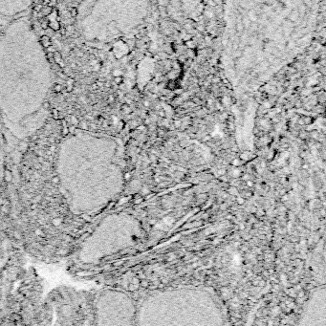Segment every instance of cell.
I'll return each mask as SVG.
<instances>
[{
  "instance_id": "1",
  "label": "cell",
  "mask_w": 326,
  "mask_h": 326,
  "mask_svg": "<svg viewBox=\"0 0 326 326\" xmlns=\"http://www.w3.org/2000/svg\"><path fill=\"white\" fill-rule=\"evenodd\" d=\"M117 148L104 137L74 133L60 144L57 174L74 212L92 214L107 204L118 187Z\"/></svg>"
},
{
  "instance_id": "2",
  "label": "cell",
  "mask_w": 326,
  "mask_h": 326,
  "mask_svg": "<svg viewBox=\"0 0 326 326\" xmlns=\"http://www.w3.org/2000/svg\"><path fill=\"white\" fill-rule=\"evenodd\" d=\"M40 43H41L43 47L47 49L49 46L52 45V40L49 35H42V37H40Z\"/></svg>"
},
{
  "instance_id": "3",
  "label": "cell",
  "mask_w": 326,
  "mask_h": 326,
  "mask_svg": "<svg viewBox=\"0 0 326 326\" xmlns=\"http://www.w3.org/2000/svg\"><path fill=\"white\" fill-rule=\"evenodd\" d=\"M49 28L52 29L53 31H59L60 28V24L57 19L55 20H50L49 21Z\"/></svg>"
},
{
  "instance_id": "4",
  "label": "cell",
  "mask_w": 326,
  "mask_h": 326,
  "mask_svg": "<svg viewBox=\"0 0 326 326\" xmlns=\"http://www.w3.org/2000/svg\"><path fill=\"white\" fill-rule=\"evenodd\" d=\"M39 24L43 30H47L49 28V19L47 18V16H43L42 18H40Z\"/></svg>"
},
{
  "instance_id": "5",
  "label": "cell",
  "mask_w": 326,
  "mask_h": 326,
  "mask_svg": "<svg viewBox=\"0 0 326 326\" xmlns=\"http://www.w3.org/2000/svg\"><path fill=\"white\" fill-rule=\"evenodd\" d=\"M52 11H53V8L48 6V5H46V6H43L41 11H40V13L43 15V16H47L49 15L50 13H52Z\"/></svg>"
},
{
  "instance_id": "6",
  "label": "cell",
  "mask_w": 326,
  "mask_h": 326,
  "mask_svg": "<svg viewBox=\"0 0 326 326\" xmlns=\"http://www.w3.org/2000/svg\"><path fill=\"white\" fill-rule=\"evenodd\" d=\"M54 90H55V92L60 93V92L62 91V85H61V84H59V83H56L54 85Z\"/></svg>"
},
{
  "instance_id": "7",
  "label": "cell",
  "mask_w": 326,
  "mask_h": 326,
  "mask_svg": "<svg viewBox=\"0 0 326 326\" xmlns=\"http://www.w3.org/2000/svg\"><path fill=\"white\" fill-rule=\"evenodd\" d=\"M70 15L72 16V17H76V16L78 15V10H77L76 8H71L70 9Z\"/></svg>"
},
{
  "instance_id": "8",
  "label": "cell",
  "mask_w": 326,
  "mask_h": 326,
  "mask_svg": "<svg viewBox=\"0 0 326 326\" xmlns=\"http://www.w3.org/2000/svg\"><path fill=\"white\" fill-rule=\"evenodd\" d=\"M42 7H43L42 4L35 5V6L34 7V11H35V12H37V13H40V11H41V9H42Z\"/></svg>"
},
{
  "instance_id": "9",
  "label": "cell",
  "mask_w": 326,
  "mask_h": 326,
  "mask_svg": "<svg viewBox=\"0 0 326 326\" xmlns=\"http://www.w3.org/2000/svg\"><path fill=\"white\" fill-rule=\"evenodd\" d=\"M42 107L44 108V109H49V108H50V102H49L48 100L44 101V102L42 103Z\"/></svg>"
},
{
  "instance_id": "10",
  "label": "cell",
  "mask_w": 326,
  "mask_h": 326,
  "mask_svg": "<svg viewBox=\"0 0 326 326\" xmlns=\"http://www.w3.org/2000/svg\"><path fill=\"white\" fill-rule=\"evenodd\" d=\"M57 3V0H50V2H49L48 6H50V7L53 8L54 6H56Z\"/></svg>"
},
{
  "instance_id": "11",
  "label": "cell",
  "mask_w": 326,
  "mask_h": 326,
  "mask_svg": "<svg viewBox=\"0 0 326 326\" xmlns=\"http://www.w3.org/2000/svg\"><path fill=\"white\" fill-rule=\"evenodd\" d=\"M59 31H60V35H66L67 29L66 28H59Z\"/></svg>"
},
{
  "instance_id": "12",
  "label": "cell",
  "mask_w": 326,
  "mask_h": 326,
  "mask_svg": "<svg viewBox=\"0 0 326 326\" xmlns=\"http://www.w3.org/2000/svg\"><path fill=\"white\" fill-rule=\"evenodd\" d=\"M241 158H242L243 160H248V159H249V156H248L247 153H244V154L241 155Z\"/></svg>"
},
{
  "instance_id": "13",
  "label": "cell",
  "mask_w": 326,
  "mask_h": 326,
  "mask_svg": "<svg viewBox=\"0 0 326 326\" xmlns=\"http://www.w3.org/2000/svg\"><path fill=\"white\" fill-rule=\"evenodd\" d=\"M232 175H234V177L239 176V175H240V171H239V170H234V174H232Z\"/></svg>"
},
{
  "instance_id": "14",
  "label": "cell",
  "mask_w": 326,
  "mask_h": 326,
  "mask_svg": "<svg viewBox=\"0 0 326 326\" xmlns=\"http://www.w3.org/2000/svg\"><path fill=\"white\" fill-rule=\"evenodd\" d=\"M49 2H50V0H42V5L43 6H46V5L49 4Z\"/></svg>"
},
{
  "instance_id": "15",
  "label": "cell",
  "mask_w": 326,
  "mask_h": 326,
  "mask_svg": "<svg viewBox=\"0 0 326 326\" xmlns=\"http://www.w3.org/2000/svg\"><path fill=\"white\" fill-rule=\"evenodd\" d=\"M237 202H238V204H243L244 200L241 198V197H238V198H237Z\"/></svg>"
},
{
  "instance_id": "16",
  "label": "cell",
  "mask_w": 326,
  "mask_h": 326,
  "mask_svg": "<svg viewBox=\"0 0 326 326\" xmlns=\"http://www.w3.org/2000/svg\"><path fill=\"white\" fill-rule=\"evenodd\" d=\"M225 172H226L225 169H221V170L219 171V174H220V175H223L224 173H225Z\"/></svg>"
},
{
  "instance_id": "17",
  "label": "cell",
  "mask_w": 326,
  "mask_h": 326,
  "mask_svg": "<svg viewBox=\"0 0 326 326\" xmlns=\"http://www.w3.org/2000/svg\"><path fill=\"white\" fill-rule=\"evenodd\" d=\"M247 185L250 186V187H251V186H253V182H251V181L249 180V181H247Z\"/></svg>"
},
{
  "instance_id": "18",
  "label": "cell",
  "mask_w": 326,
  "mask_h": 326,
  "mask_svg": "<svg viewBox=\"0 0 326 326\" xmlns=\"http://www.w3.org/2000/svg\"><path fill=\"white\" fill-rule=\"evenodd\" d=\"M303 295H304V293L303 292H300L299 295H298V297H303Z\"/></svg>"
},
{
  "instance_id": "19",
  "label": "cell",
  "mask_w": 326,
  "mask_h": 326,
  "mask_svg": "<svg viewBox=\"0 0 326 326\" xmlns=\"http://www.w3.org/2000/svg\"><path fill=\"white\" fill-rule=\"evenodd\" d=\"M240 229H242V230H244V229H245V227H244V225H243V224H241V225H240Z\"/></svg>"
},
{
  "instance_id": "20",
  "label": "cell",
  "mask_w": 326,
  "mask_h": 326,
  "mask_svg": "<svg viewBox=\"0 0 326 326\" xmlns=\"http://www.w3.org/2000/svg\"><path fill=\"white\" fill-rule=\"evenodd\" d=\"M303 168L307 169V168H308V166H307V165H304V166H303Z\"/></svg>"
},
{
  "instance_id": "21",
  "label": "cell",
  "mask_w": 326,
  "mask_h": 326,
  "mask_svg": "<svg viewBox=\"0 0 326 326\" xmlns=\"http://www.w3.org/2000/svg\"><path fill=\"white\" fill-rule=\"evenodd\" d=\"M269 272H270V273H273V270H270Z\"/></svg>"
}]
</instances>
